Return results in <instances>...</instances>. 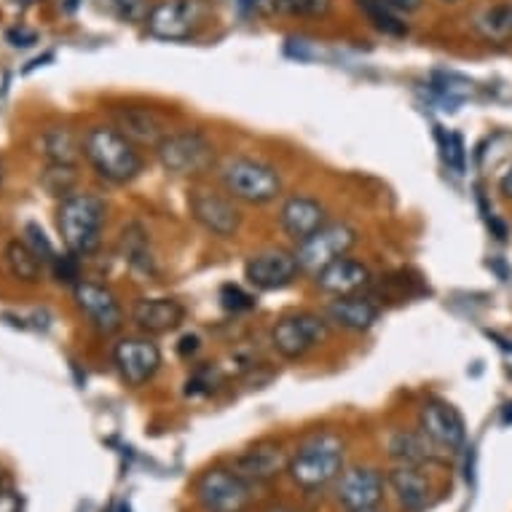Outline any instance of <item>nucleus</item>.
Segmentation results:
<instances>
[{
    "label": "nucleus",
    "instance_id": "f257e3e1",
    "mask_svg": "<svg viewBox=\"0 0 512 512\" xmlns=\"http://www.w3.org/2000/svg\"><path fill=\"white\" fill-rule=\"evenodd\" d=\"M84 159L102 180L113 185L132 183L143 172V156L137 145L116 126H92L84 135Z\"/></svg>",
    "mask_w": 512,
    "mask_h": 512
},
{
    "label": "nucleus",
    "instance_id": "f03ea898",
    "mask_svg": "<svg viewBox=\"0 0 512 512\" xmlns=\"http://www.w3.org/2000/svg\"><path fill=\"white\" fill-rule=\"evenodd\" d=\"M108 207L100 196L70 194L57 207V228L68 252L86 258L100 250Z\"/></svg>",
    "mask_w": 512,
    "mask_h": 512
},
{
    "label": "nucleus",
    "instance_id": "7ed1b4c3",
    "mask_svg": "<svg viewBox=\"0 0 512 512\" xmlns=\"http://www.w3.org/2000/svg\"><path fill=\"white\" fill-rule=\"evenodd\" d=\"M344 443L341 437L322 432L314 435L309 443H303L287 464V475L293 478L295 486H301L303 491H317L330 483H336L344 472Z\"/></svg>",
    "mask_w": 512,
    "mask_h": 512
},
{
    "label": "nucleus",
    "instance_id": "20e7f679",
    "mask_svg": "<svg viewBox=\"0 0 512 512\" xmlns=\"http://www.w3.org/2000/svg\"><path fill=\"white\" fill-rule=\"evenodd\" d=\"M220 183L231 199L258 207L277 202V196L282 194V177L277 169L247 156L228 159L220 169Z\"/></svg>",
    "mask_w": 512,
    "mask_h": 512
},
{
    "label": "nucleus",
    "instance_id": "39448f33",
    "mask_svg": "<svg viewBox=\"0 0 512 512\" xmlns=\"http://www.w3.org/2000/svg\"><path fill=\"white\" fill-rule=\"evenodd\" d=\"M156 159L169 175L199 177L210 172L215 164V145L199 129L169 132L156 148Z\"/></svg>",
    "mask_w": 512,
    "mask_h": 512
},
{
    "label": "nucleus",
    "instance_id": "423d86ee",
    "mask_svg": "<svg viewBox=\"0 0 512 512\" xmlns=\"http://www.w3.org/2000/svg\"><path fill=\"white\" fill-rule=\"evenodd\" d=\"M328 333L330 322L325 314L319 317L314 311H290L271 328V346L282 360H303L328 338Z\"/></svg>",
    "mask_w": 512,
    "mask_h": 512
},
{
    "label": "nucleus",
    "instance_id": "0eeeda50",
    "mask_svg": "<svg viewBox=\"0 0 512 512\" xmlns=\"http://www.w3.org/2000/svg\"><path fill=\"white\" fill-rule=\"evenodd\" d=\"M194 494L207 512H242L252 499V486L234 467H210L196 480Z\"/></svg>",
    "mask_w": 512,
    "mask_h": 512
},
{
    "label": "nucleus",
    "instance_id": "6e6552de",
    "mask_svg": "<svg viewBox=\"0 0 512 512\" xmlns=\"http://www.w3.org/2000/svg\"><path fill=\"white\" fill-rule=\"evenodd\" d=\"M354 244H357V231L346 223H325L317 234H311L309 239L298 242L295 258L301 266V274H314L330 266L338 258L349 255Z\"/></svg>",
    "mask_w": 512,
    "mask_h": 512
},
{
    "label": "nucleus",
    "instance_id": "1a4fd4ad",
    "mask_svg": "<svg viewBox=\"0 0 512 512\" xmlns=\"http://www.w3.org/2000/svg\"><path fill=\"white\" fill-rule=\"evenodd\" d=\"M188 210L204 231H210L212 236H220V239H231L242 226V212L236 207V199L220 194L215 188H204V185L191 188Z\"/></svg>",
    "mask_w": 512,
    "mask_h": 512
},
{
    "label": "nucleus",
    "instance_id": "9d476101",
    "mask_svg": "<svg viewBox=\"0 0 512 512\" xmlns=\"http://www.w3.org/2000/svg\"><path fill=\"white\" fill-rule=\"evenodd\" d=\"M207 6L202 0H161L148 14V33L161 41H188L202 27Z\"/></svg>",
    "mask_w": 512,
    "mask_h": 512
},
{
    "label": "nucleus",
    "instance_id": "9b49d317",
    "mask_svg": "<svg viewBox=\"0 0 512 512\" xmlns=\"http://www.w3.org/2000/svg\"><path fill=\"white\" fill-rule=\"evenodd\" d=\"M118 376L124 378L129 387H145L161 368V349L151 336H129L121 338L113 349Z\"/></svg>",
    "mask_w": 512,
    "mask_h": 512
},
{
    "label": "nucleus",
    "instance_id": "f8f14e48",
    "mask_svg": "<svg viewBox=\"0 0 512 512\" xmlns=\"http://www.w3.org/2000/svg\"><path fill=\"white\" fill-rule=\"evenodd\" d=\"M419 429L424 435L443 448L445 454L448 451H459L467 443V424H464V416L456 411L454 405L445 403L440 397H429L424 400L419 408Z\"/></svg>",
    "mask_w": 512,
    "mask_h": 512
},
{
    "label": "nucleus",
    "instance_id": "ddd939ff",
    "mask_svg": "<svg viewBox=\"0 0 512 512\" xmlns=\"http://www.w3.org/2000/svg\"><path fill=\"white\" fill-rule=\"evenodd\" d=\"M336 499L344 512H376L384 502V475L373 467H352L341 472Z\"/></svg>",
    "mask_w": 512,
    "mask_h": 512
},
{
    "label": "nucleus",
    "instance_id": "4468645a",
    "mask_svg": "<svg viewBox=\"0 0 512 512\" xmlns=\"http://www.w3.org/2000/svg\"><path fill=\"white\" fill-rule=\"evenodd\" d=\"M73 298H76L78 309L84 311V317L100 330L102 336H116L118 330L124 328V309L113 290H108L105 285L81 279L73 287Z\"/></svg>",
    "mask_w": 512,
    "mask_h": 512
},
{
    "label": "nucleus",
    "instance_id": "2eb2a0df",
    "mask_svg": "<svg viewBox=\"0 0 512 512\" xmlns=\"http://www.w3.org/2000/svg\"><path fill=\"white\" fill-rule=\"evenodd\" d=\"M301 274L295 252L287 250H266L252 255L247 266H244V279L250 282L255 290H282V287L293 285Z\"/></svg>",
    "mask_w": 512,
    "mask_h": 512
},
{
    "label": "nucleus",
    "instance_id": "dca6fc26",
    "mask_svg": "<svg viewBox=\"0 0 512 512\" xmlns=\"http://www.w3.org/2000/svg\"><path fill=\"white\" fill-rule=\"evenodd\" d=\"M287 464H290V456L285 454V448L274 440H263V443H255L244 454L236 456L231 467L250 486H266V483H274L285 475Z\"/></svg>",
    "mask_w": 512,
    "mask_h": 512
},
{
    "label": "nucleus",
    "instance_id": "f3484780",
    "mask_svg": "<svg viewBox=\"0 0 512 512\" xmlns=\"http://www.w3.org/2000/svg\"><path fill=\"white\" fill-rule=\"evenodd\" d=\"M113 126L121 135H126L132 143L151 145L159 148V143L169 135L167 118L161 116L159 110L153 108H137V105H124V108H113Z\"/></svg>",
    "mask_w": 512,
    "mask_h": 512
},
{
    "label": "nucleus",
    "instance_id": "a211bd4d",
    "mask_svg": "<svg viewBox=\"0 0 512 512\" xmlns=\"http://www.w3.org/2000/svg\"><path fill=\"white\" fill-rule=\"evenodd\" d=\"M132 322L143 336H167L185 322V306L177 298H140L132 306Z\"/></svg>",
    "mask_w": 512,
    "mask_h": 512
},
{
    "label": "nucleus",
    "instance_id": "6ab92c4d",
    "mask_svg": "<svg viewBox=\"0 0 512 512\" xmlns=\"http://www.w3.org/2000/svg\"><path fill=\"white\" fill-rule=\"evenodd\" d=\"M325 223H328L325 207L311 196H290L279 210V226L295 242H303L311 234H317Z\"/></svg>",
    "mask_w": 512,
    "mask_h": 512
},
{
    "label": "nucleus",
    "instance_id": "aec40b11",
    "mask_svg": "<svg viewBox=\"0 0 512 512\" xmlns=\"http://www.w3.org/2000/svg\"><path fill=\"white\" fill-rule=\"evenodd\" d=\"M317 287L322 293L330 295H360L365 287L373 285V277H370V269L362 261H354L349 255L338 258L330 266L319 271L314 277Z\"/></svg>",
    "mask_w": 512,
    "mask_h": 512
},
{
    "label": "nucleus",
    "instance_id": "412c9836",
    "mask_svg": "<svg viewBox=\"0 0 512 512\" xmlns=\"http://www.w3.org/2000/svg\"><path fill=\"white\" fill-rule=\"evenodd\" d=\"M381 311L365 295H336L325 306V319L330 325L349 330V333H365L378 322Z\"/></svg>",
    "mask_w": 512,
    "mask_h": 512
},
{
    "label": "nucleus",
    "instance_id": "4be33fe9",
    "mask_svg": "<svg viewBox=\"0 0 512 512\" xmlns=\"http://www.w3.org/2000/svg\"><path fill=\"white\" fill-rule=\"evenodd\" d=\"M389 488L395 491L397 502L405 512H424L432 504V483L424 475V467H395L387 478Z\"/></svg>",
    "mask_w": 512,
    "mask_h": 512
},
{
    "label": "nucleus",
    "instance_id": "5701e85b",
    "mask_svg": "<svg viewBox=\"0 0 512 512\" xmlns=\"http://www.w3.org/2000/svg\"><path fill=\"white\" fill-rule=\"evenodd\" d=\"M443 448H437L424 432H395L389 437V456L405 467H429V464H443Z\"/></svg>",
    "mask_w": 512,
    "mask_h": 512
},
{
    "label": "nucleus",
    "instance_id": "b1692460",
    "mask_svg": "<svg viewBox=\"0 0 512 512\" xmlns=\"http://www.w3.org/2000/svg\"><path fill=\"white\" fill-rule=\"evenodd\" d=\"M6 266H9L11 277L19 279V282H25V285H35V282H41V271H43V261L33 252V247L25 242V239H11L6 244Z\"/></svg>",
    "mask_w": 512,
    "mask_h": 512
},
{
    "label": "nucleus",
    "instance_id": "393cba45",
    "mask_svg": "<svg viewBox=\"0 0 512 512\" xmlns=\"http://www.w3.org/2000/svg\"><path fill=\"white\" fill-rule=\"evenodd\" d=\"M43 153L51 164H68L76 167L78 156L84 153V140H78L70 129H49L43 135Z\"/></svg>",
    "mask_w": 512,
    "mask_h": 512
},
{
    "label": "nucleus",
    "instance_id": "a878e982",
    "mask_svg": "<svg viewBox=\"0 0 512 512\" xmlns=\"http://www.w3.org/2000/svg\"><path fill=\"white\" fill-rule=\"evenodd\" d=\"M360 11L370 19V25L376 27L378 33L392 35V38H405L408 35V22L397 9H392L387 0H357Z\"/></svg>",
    "mask_w": 512,
    "mask_h": 512
},
{
    "label": "nucleus",
    "instance_id": "bb28decb",
    "mask_svg": "<svg viewBox=\"0 0 512 512\" xmlns=\"http://www.w3.org/2000/svg\"><path fill=\"white\" fill-rule=\"evenodd\" d=\"M475 30L486 41H507L512 35V6H488L475 17Z\"/></svg>",
    "mask_w": 512,
    "mask_h": 512
},
{
    "label": "nucleus",
    "instance_id": "cd10ccee",
    "mask_svg": "<svg viewBox=\"0 0 512 512\" xmlns=\"http://www.w3.org/2000/svg\"><path fill=\"white\" fill-rule=\"evenodd\" d=\"M121 250H124V258L135 269L148 271L151 269V252H148V236L143 234V228L132 223L129 228H124L121 234Z\"/></svg>",
    "mask_w": 512,
    "mask_h": 512
},
{
    "label": "nucleus",
    "instance_id": "c85d7f7f",
    "mask_svg": "<svg viewBox=\"0 0 512 512\" xmlns=\"http://www.w3.org/2000/svg\"><path fill=\"white\" fill-rule=\"evenodd\" d=\"M100 9L108 11L110 17H116L118 22L140 25V22H148L153 6L148 0H100Z\"/></svg>",
    "mask_w": 512,
    "mask_h": 512
},
{
    "label": "nucleus",
    "instance_id": "c756f323",
    "mask_svg": "<svg viewBox=\"0 0 512 512\" xmlns=\"http://www.w3.org/2000/svg\"><path fill=\"white\" fill-rule=\"evenodd\" d=\"M43 185L51 196H70V188L76 185V167H68V164H51L43 175Z\"/></svg>",
    "mask_w": 512,
    "mask_h": 512
},
{
    "label": "nucleus",
    "instance_id": "7c9ffc66",
    "mask_svg": "<svg viewBox=\"0 0 512 512\" xmlns=\"http://www.w3.org/2000/svg\"><path fill=\"white\" fill-rule=\"evenodd\" d=\"M25 242L33 247V252L41 258L43 263H51L54 258H57V252H54V247H51L49 236L43 234V228L38 226V223H27L25 226Z\"/></svg>",
    "mask_w": 512,
    "mask_h": 512
},
{
    "label": "nucleus",
    "instance_id": "2f4dec72",
    "mask_svg": "<svg viewBox=\"0 0 512 512\" xmlns=\"http://www.w3.org/2000/svg\"><path fill=\"white\" fill-rule=\"evenodd\" d=\"M51 269H54V277L57 282H65V285L76 287L81 282V269H78V255L68 252V255H57L51 261Z\"/></svg>",
    "mask_w": 512,
    "mask_h": 512
},
{
    "label": "nucleus",
    "instance_id": "473e14b6",
    "mask_svg": "<svg viewBox=\"0 0 512 512\" xmlns=\"http://www.w3.org/2000/svg\"><path fill=\"white\" fill-rule=\"evenodd\" d=\"M220 303H223V309L228 311H247L255 306L252 301V295H247L239 285H223L220 287Z\"/></svg>",
    "mask_w": 512,
    "mask_h": 512
},
{
    "label": "nucleus",
    "instance_id": "72a5a7b5",
    "mask_svg": "<svg viewBox=\"0 0 512 512\" xmlns=\"http://www.w3.org/2000/svg\"><path fill=\"white\" fill-rule=\"evenodd\" d=\"M285 9L298 17H325L330 11V0H285Z\"/></svg>",
    "mask_w": 512,
    "mask_h": 512
},
{
    "label": "nucleus",
    "instance_id": "f704fd0d",
    "mask_svg": "<svg viewBox=\"0 0 512 512\" xmlns=\"http://www.w3.org/2000/svg\"><path fill=\"white\" fill-rule=\"evenodd\" d=\"M443 148H445V151H443L445 161H448V164H451V167H454L456 172L462 175V172H464V140H462V135H459V132H451V135L445 137Z\"/></svg>",
    "mask_w": 512,
    "mask_h": 512
},
{
    "label": "nucleus",
    "instance_id": "c9c22d12",
    "mask_svg": "<svg viewBox=\"0 0 512 512\" xmlns=\"http://www.w3.org/2000/svg\"><path fill=\"white\" fill-rule=\"evenodd\" d=\"M236 6L252 17H271L274 11L285 9V0H236Z\"/></svg>",
    "mask_w": 512,
    "mask_h": 512
},
{
    "label": "nucleus",
    "instance_id": "e433bc0d",
    "mask_svg": "<svg viewBox=\"0 0 512 512\" xmlns=\"http://www.w3.org/2000/svg\"><path fill=\"white\" fill-rule=\"evenodd\" d=\"M212 384H215V370L202 368L188 378V389H185V392H188V395H210Z\"/></svg>",
    "mask_w": 512,
    "mask_h": 512
},
{
    "label": "nucleus",
    "instance_id": "4c0bfd02",
    "mask_svg": "<svg viewBox=\"0 0 512 512\" xmlns=\"http://www.w3.org/2000/svg\"><path fill=\"white\" fill-rule=\"evenodd\" d=\"M0 512H22V499L11 488H0Z\"/></svg>",
    "mask_w": 512,
    "mask_h": 512
},
{
    "label": "nucleus",
    "instance_id": "58836bf2",
    "mask_svg": "<svg viewBox=\"0 0 512 512\" xmlns=\"http://www.w3.org/2000/svg\"><path fill=\"white\" fill-rule=\"evenodd\" d=\"M392 9H397L403 17H408V14H416V11L424 6V0H387Z\"/></svg>",
    "mask_w": 512,
    "mask_h": 512
},
{
    "label": "nucleus",
    "instance_id": "ea45409f",
    "mask_svg": "<svg viewBox=\"0 0 512 512\" xmlns=\"http://www.w3.org/2000/svg\"><path fill=\"white\" fill-rule=\"evenodd\" d=\"M9 41H14V46H33L35 33H27V30H11Z\"/></svg>",
    "mask_w": 512,
    "mask_h": 512
},
{
    "label": "nucleus",
    "instance_id": "a19ab883",
    "mask_svg": "<svg viewBox=\"0 0 512 512\" xmlns=\"http://www.w3.org/2000/svg\"><path fill=\"white\" fill-rule=\"evenodd\" d=\"M499 188H502V194L507 196V199H512V164L507 167V172L502 175V180H499Z\"/></svg>",
    "mask_w": 512,
    "mask_h": 512
},
{
    "label": "nucleus",
    "instance_id": "79ce46f5",
    "mask_svg": "<svg viewBox=\"0 0 512 512\" xmlns=\"http://www.w3.org/2000/svg\"><path fill=\"white\" fill-rule=\"evenodd\" d=\"M502 424H504V427H510V424H512V403H510V405H507V408H504Z\"/></svg>",
    "mask_w": 512,
    "mask_h": 512
},
{
    "label": "nucleus",
    "instance_id": "37998d69",
    "mask_svg": "<svg viewBox=\"0 0 512 512\" xmlns=\"http://www.w3.org/2000/svg\"><path fill=\"white\" fill-rule=\"evenodd\" d=\"M266 512H298V510H293V507H285V504H279V507H269Z\"/></svg>",
    "mask_w": 512,
    "mask_h": 512
},
{
    "label": "nucleus",
    "instance_id": "c03bdc74",
    "mask_svg": "<svg viewBox=\"0 0 512 512\" xmlns=\"http://www.w3.org/2000/svg\"><path fill=\"white\" fill-rule=\"evenodd\" d=\"M0 488H3V472H0Z\"/></svg>",
    "mask_w": 512,
    "mask_h": 512
},
{
    "label": "nucleus",
    "instance_id": "a18cd8bd",
    "mask_svg": "<svg viewBox=\"0 0 512 512\" xmlns=\"http://www.w3.org/2000/svg\"><path fill=\"white\" fill-rule=\"evenodd\" d=\"M445 3H459V0H445Z\"/></svg>",
    "mask_w": 512,
    "mask_h": 512
},
{
    "label": "nucleus",
    "instance_id": "49530a36",
    "mask_svg": "<svg viewBox=\"0 0 512 512\" xmlns=\"http://www.w3.org/2000/svg\"><path fill=\"white\" fill-rule=\"evenodd\" d=\"M0 180H3V175H0Z\"/></svg>",
    "mask_w": 512,
    "mask_h": 512
},
{
    "label": "nucleus",
    "instance_id": "de8ad7c7",
    "mask_svg": "<svg viewBox=\"0 0 512 512\" xmlns=\"http://www.w3.org/2000/svg\"><path fill=\"white\" fill-rule=\"evenodd\" d=\"M376 512H378V510H376Z\"/></svg>",
    "mask_w": 512,
    "mask_h": 512
}]
</instances>
